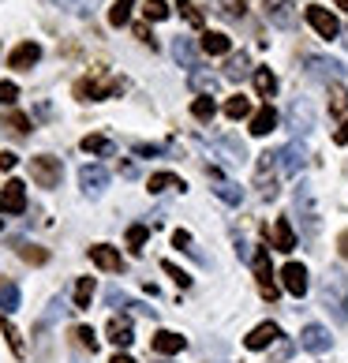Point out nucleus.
<instances>
[{
    "instance_id": "cd10ccee",
    "label": "nucleus",
    "mask_w": 348,
    "mask_h": 363,
    "mask_svg": "<svg viewBox=\"0 0 348 363\" xmlns=\"http://www.w3.org/2000/svg\"><path fill=\"white\" fill-rule=\"evenodd\" d=\"M83 150L86 154H98V157H113L116 146H113V139H105V135H86L83 139Z\"/></svg>"
},
{
    "instance_id": "c756f323",
    "label": "nucleus",
    "mask_w": 348,
    "mask_h": 363,
    "mask_svg": "<svg viewBox=\"0 0 348 363\" xmlns=\"http://www.w3.org/2000/svg\"><path fill=\"white\" fill-rule=\"evenodd\" d=\"M255 90L262 94V98H274L277 94V75L270 68H255Z\"/></svg>"
},
{
    "instance_id": "2f4dec72",
    "label": "nucleus",
    "mask_w": 348,
    "mask_h": 363,
    "mask_svg": "<svg viewBox=\"0 0 348 363\" xmlns=\"http://www.w3.org/2000/svg\"><path fill=\"white\" fill-rule=\"evenodd\" d=\"M0 311H4V315L19 311V285H11V281L0 289Z\"/></svg>"
},
{
    "instance_id": "20e7f679",
    "label": "nucleus",
    "mask_w": 348,
    "mask_h": 363,
    "mask_svg": "<svg viewBox=\"0 0 348 363\" xmlns=\"http://www.w3.org/2000/svg\"><path fill=\"white\" fill-rule=\"evenodd\" d=\"M292 206H296V218H300V225H303V233H307V240H315V233H318V210H315V199H311V187H296V199H292Z\"/></svg>"
},
{
    "instance_id": "58836bf2",
    "label": "nucleus",
    "mask_w": 348,
    "mask_h": 363,
    "mask_svg": "<svg viewBox=\"0 0 348 363\" xmlns=\"http://www.w3.org/2000/svg\"><path fill=\"white\" fill-rule=\"evenodd\" d=\"M191 86L203 90V94H213V90H218V75H210V72H191Z\"/></svg>"
},
{
    "instance_id": "bb28decb",
    "label": "nucleus",
    "mask_w": 348,
    "mask_h": 363,
    "mask_svg": "<svg viewBox=\"0 0 348 363\" xmlns=\"http://www.w3.org/2000/svg\"><path fill=\"white\" fill-rule=\"evenodd\" d=\"M330 113L333 116H348V90L341 86V83H330Z\"/></svg>"
},
{
    "instance_id": "dca6fc26",
    "label": "nucleus",
    "mask_w": 348,
    "mask_h": 363,
    "mask_svg": "<svg viewBox=\"0 0 348 363\" xmlns=\"http://www.w3.org/2000/svg\"><path fill=\"white\" fill-rule=\"evenodd\" d=\"M38 60H42V45H38V42H23V45L11 49V57H8V64H11V68H19V72L34 68Z\"/></svg>"
},
{
    "instance_id": "4c0bfd02",
    "label": "nucleus",
    "mask_w": 348,
    "mask_h": 363,
    "mask_svg": "<svg viewBox=\"0 0 348 363\" xmlns=\"http://www.w3.org/2000/svg\"><path fill=\"white\" fill-rule=\"evenodd\" d=\"M0 128L16 131V135H26V131H30V120L19 116V113H11V116H0Z\"/></svg>"
},
{
    "instance_id": "de8ad7c7",
    "label": "nucleus",
    "mask_w": 348,
    "mask_h": 363,
    "mask_svg": "<svg viewBox=\"0 0 348 363\" xmlns=\"http://www.w3.org/2000/svg\"><path fill=\"white\" fill-rule=\"evenodd\" d=\"M162 270H165V274H169L172 281H176L180 289H187V285H191V277H187V274L180 270V266H172V262H162Z\"/></svg>"
},
{
    "instance_id": "aec40b11",
    "label": "nucleus",
    "mask_w": 348,
    "mask_h": 363,
    "mask_svg": "<svg viewBox=\"0 0 348 363\" xmlns=\"http://www.w3.org/2000/svg\"><path fill=\"white\" fill-rule=\"evenodd\" d=\"M109 341L116 345V348H128L131 341H135V333H131V322L124 318V315H116V318H109Z\"/></svg>"
},
{
    "instance_id": "4be33fe9",
    "label": "nucleus",
    "mask_w": 348,
    "mask_h": 363,
    "mask_svg": "<svg viewBox=\"0 0 348 363\" xmlns=\"http://www.w3.org/2000/svg\"><path fill=\"white\" fill-rule=\"evenodd\" d=\"M172 57H176L184 68L198 72V49L191 45V38H176V42H172Z\"/></svg>"
},
{
    "instance_id": "864d4df0",
    "label": "nucleus",
    "mask_w": 348,
    "mask_h": 363,
    "mask_svg": "<svg viewBox=\"0 0 348 363\" xmlns=\"http://www.w3.org/2000/svg\"><path fill=\"white\" fill-rule=\"evenodd\" d=\"M135 38H142V42H146V45H150V49L157 45V42H154V34H150V30H146V26H142V23L135 26Z\"/></svg>"
},
{
    "instance_id": "f8f14e48",
    "label": "nucleus",
    "mask_w": 348,
    "mask_h": 363,
    "mask_svg": "<svg viewBox=\"0 0 348 363\" xmlns=\"http://www.w3.org/2000/svg\"><path fill=\"white\" fill-rule=\"evenodd\" d=\"M307 23L318 30V38H337V34H341L337 16H333V11H326V8H318V4L307 8Z\"/></svg>"
},
{
    "instance_id": "412c9836",
    "label": "nucleus",
    "mask_w": 348,
    "mask_h": 363,
    "mask_svg": "<svg viewBox=\"0 0 348 363\" xmlns=\"http://www.w3.org/2000/svg\"><path fill=\"white\" fill-rule=\"evenodd\" d=\"M210 177L218 180V187H213V195H218L221 203H229V206H240V199H244V187L232 184V180H221V177H218V169H210Z\"/></svg>"
},
{
    "instance_id": "8fccbe9b",
    "label": "nucleus",
    "mask_w": 348,
    "mask_h": 363,
    "mask_svg": "<svg viewBox=\"0 0 348 363\" xmlns=\"http://www.w3.org/2000/svg\"><path fill=\"white\" fill-rule=\"evenodd\" d=\"M135 154H139V157H154V154H165V146H154V143H139V146H135Z\"/></svg>"
},
{
    "instance_id": "09e8293b",
    "label": "nucleus",
    "mask_w": 348,
    "mask_h": 363,
    "mask_svg": "<svg viewBox=\"0 0 348 363\" xmlns=\"http://www.w3.org/2000/svg\"><path fill=\"white\" fill-rule=\"evenodd\" d=\"M19 98V86L16 83H0V105H11Z\"/></svg>"
},
{
    "instance_id": "7ed1b4c3",
    "label": "nucleus",
    "mask_w": 348,
    "mask_h": 363,
    "mask_svg": "<svg viewBox=\"0 0 348 363\" xmlns=\"http://www.w3.org/2000/svg\"><path fill=\"white\" fill-rule=\"evenodd\" d=\"M277 177H281L277 154L266 150V154L259 157V169H255V184H259V195H262V199H274V195H277Z\"/></svg>"
},
{
    "instance_id": "6e6552de",
    "label": "nucleus",
    "mask_w": 348,
    "mask_h": 363,
    "mask_svg": "<svg viewBox=\"0 0 348 363\" xmlns=\"http://www.w3.org/2000/svg\"><path fill=\"white\" fill-rule=\"evenodd\" d=\"M315 128V109H311V101L307 98H296L288 105V131L292 135H307V131Z\"/></svg>"
},
{
    "instance_id": "9b49d317",
    "label": "nucleus",
    "mask_w": 348,
    "mask_h": 363,
    "mask_svg": "<svg viewBox=\"0 0 348 363\" xmlns=\"http://www.w3.org/2000/svg\"><path fill=\"white\" fill-rule=\"evenodd\" d=\"M300 345L307 348V352H330V345H333V337H330V330L326 326H318V322H307L303 326V333H300Z\"/></svg>"
},
{
    "instance_id": "c03bdc74",
    "label": "nucleus",
    "mask_w": 348,
    "mask_h": 363,
    "mask_svg": "<svg viewBox=\"0 0 348 363\" xmlns=\"http://www.w3.org/2000/svg\"><path fill=\"white\" fill-rule=\"evenodd\" d=\"M172 244H176L180 251H187V255H195V259H198V262H203V255H198V251L191 247V236H187V233H184V228H176V233H172Z\"/></svg>"
},
{
    "instance_id": "79ce46f5",
    "label": "nucleus",
    "mask_w": 348,
    "mask_h": 363,
    "mask_svg": "<svg viewBox=\"0 0 348 363\" xmlns=\"http://www.w3.org/2000/svg\"><path fill=\"white\" fill-rule=\"evenodd\" d=\"M19 259H23V262H34V266H42V262L49 259V251H42V247H26V244H19Z\"/></svg>"
},
{
    "instance_id": "f257e3e1",
    "label": "nucleus",
    "mask_w": 348,
    "mask_h": 363,
    "mask_svg": "<svg viewBox=\"0 0 348 363\" xmlns=\"http://www.w3.org/2000/svg\"><path fill=\"white\" fill-rule=\"evenodd\" d=\"M318 300H322V307L330 311V318L337 322V326H344V322H348V274L330 270V274L322 277Z\"/></svg>"
},
{
    "instance_id": "72a5a7b5",
    "label": "nucleus",
    "mask_w": 348,
    "mask_h": 363,
    "mask_svg": "<svg viewBox=\"0 0 348 363\" xmlns=\"http://www.w3.org/2000/svg\"><path fill=\"white\" fill-rule=\"evenodd\" d=\"M247 113H251V101L244 98V94H236V98L225 101V116H229V120H240V116H247Z\"/></svg>"
},
{
    "instance_id": "13d9d810",
    "label": "nucleus",
    "mask_w": 348,
    "mask_h": 363,
    "mask_svg": "<svg viewBox=\"0 0 348 363\" xmlns=\"http://www.w3.org/2000/svg\"><path fill=\"white\" fill-rule=\"evenodd\" d=\"M337 8H344V11H348V0H337Z\"/></svg>"
},
{
    "instance_id": "3c124183",
    "label": "nucleus",
    "mask_w": 348,
    "mask_h": 363,
    "mask_svg": "<svg viewBox=\"0 0 348 363\" xmlns=\"http://www.w3.org/2000/svg\"><path fill=\"white\" fill-rule=\"evenodd\" d=\"M333 143H337V146H344V143H348V116L341 120V128L333 131Z\"/></svg>"
},
{
    "instance_id": "423d86ee",
    "label": "nucleus",
    "mask_w": 348,
    "mask_h": 363,
    "mask_svg": "<svg viewBox=\"0 0 348 363\" xmlns=\"http://www.w3.org/2000/svg\"><path fill=\"white\" fill-rule=\"evenodd\" d=\"M262 16L281 30H292L296 26V4L292 0H262Z\"/></svg>"
},
{
    "instance_id": "603ef678",
    "label": "nucleus",
    "mask_w": 348,
    "mask_h": 363,
    "mask_svg": "<svg viewBox=\"0 0 348 363\" xmlns=\"http://www.w3.org/2000/svg\"><path fill=\"white\" fill-rule=\"evenodd\" d=\"M16 165H19V157H16V154H8V150L0 154V169H4V172H8V169H16Z\"/></svg>"
},
{
    "instance_id": "f3484780",
    "label": "nucleus",
    "mask_w": 348,
    "mask_h": 363,
    "mask_svg": "<svg viewBox=\"0 0 348 363\" xmlns=\"http://www.w3.org/2000/svg\"><path fill=\"white\" fill-rule=\"evenodd\" d=\"M90 259L101 266V270H109V274H120L124 270V259H120V251L109 247V244H94L90 247Z\"/></svg>"
},
{
    "instance_id": "473e14b6",
    "label": "nucleus",
    "mask_w": 348,
    "mask_h": 363,
    "mask_svg": "<svg viewBox=\"0 0 348 363\" xmlns=\"http://www.w3.org/2000/svg\"><path fill=\"white\" fill-rule=\"evenodd\" d=\"M131 8H135V0H116V4L109 8V23L113 26H124L131 19Z\"/></svg>"
},
{
    "instance_id": "bf43d9fd",
    "label": "nucleus",
    "mask_w": 348,
    "mask_h": 363,
    "mask_svg": "<svg viewBox=\"0 0 348 363\" xmlns=\"http://www.w3.org/2000/svg\"><path fill=\"white\" fill-rule=\"evenodd\" d=\"M0 228H4V218H0Z\"/></svg>"
},
{
    "instance_id": "a211bd4d",
    "label": "nucleus",
    "mask_w": 348,
    "mask_h": 363,
    "mask_svg": "<svg viewBox=\"0 0 348 363\" xmlns=\"http://www.w3.org/2000/svg\"><path fill=\"white\" fill-rule=\"evenodd\" d=\"M150 345H154V352H157V356H176V352H184V345H187V341L180 337V333H172V330H157Z\"/></svg>"
},
{
    "instance_id": "e433bc0d",
    "label": "nucleus",
    "mask_w": 348,
    "mask_h": 363,
    "mask_svg": "<svg viewBox=\"0 0 348 363\" xmlns=\"http://www.w3.org/2000/svg\"><path fill=\"white\" fill-rule=\"evenodd\" d=\"M213 113H218L213 98H195V101H191V116H195V120H213Z\"/></svg>"
},
{
    "instance_id": "f03ea898",
    "label": "nucleus",
    "mask_w": 348,
    "mask_h": 363,
    "mask_svg": "<svg viewBox=\"0 0 348 363\" xmlns=\"http://www.w3.org/2000/svg\"><path fill=\"white\" fill-rule=\"evenodd\" d=\"M124 90V83H120L116 75H94V79H79L75 83V94L83 101H101V98H113V94Z\"/></svg>"
},
{
    "instance_id": "9d476101",
    "label": "nucleus",
    "mask_w": 348,
    "mask_h": 363,
    "mask_svg": "<svg viewBox=\"0 0 348 363\" xmlns=\"http://www.w3.org/2000/svg\"><path fill=\"white\" fill-rule=\"evenodd\" d=\"M277 165H281V177H300L307 165V150L300 143H288L285 150H277Z\"/></svg>"
},
{
    "instance_id": "ea45409f",
    "label": "nucleus",
    "mask_w": 348,
    "mask_h": 363,
    "mask_svg": "<svg viewBox=\"0 0 348 363\" xmlns=\"http://www.w3.org/2000/svg\"><path fill=\"white\" fill-rule=\"evenodd\" d=\"M146 236H150V228H146V225H131V228H128V244H131V251H142Z\"/></svg>"
},
{
    "instance_id": "4468645a",
    "label": "nucleus",
    "mask_w": 348,
    "mask_h": 363,
    "mask_svg": "<svg viewBox=\"0 0 348 363\" xmlns=\"http://www.w3.org/2000/svg\"><path fill=\"white\" fill-rule=\"evenodd\" d=\"M105 184H109V172H105L101 165H83L79 169V187H83L90 199H98L105 191Z\"/></svg>"
},
{
    "instance_id": "052dcab7",
    "label": "nucleus",
    "mask_w": 348,
    "mask_h": 363,
    "mask_svg": "<svg viewBox=\"0 0 348 363\" xmlns=\"http://www.w3.org/2000/svg\"><path fill=\"white\" fill-rule=\"evenodd\" d=\"M344 34H348V30H344ZM344 45H348V38H344Z\"/></svg>"
},
{
    "instance_id": "393cba45",
    "label": "nucleus",
    "mask_w": 348,
    "mask_h": 363,
    "mask_svg": "<svg viewBox=\"0 0 348 363\" xmlns=\"http://www.w3.org/2000/svg\"><path fill=\"white\" fill-rule=\"evenodd\" d=\"M277 128V113L266 105V109H259L255 116H251V135H270V131Z\"/></svg>"
},
{
    "instance_id": "37998d69",
    "label": "nucleus",
    "mask_w": 348,
    "mask_h": 363,
    "mask_svg": "<svg viewBox=\"0 0 348 363\" xmlns=\"http://www.w3.org/2000/svg\"><path fill=\"white\" fill-rule=\"evenodd\" d=\"M218 8L229 19H240V16H244V8H247V0H218Z\"/></svg>"
},
{
    "instance_id": "6e6d98bb",
    "label": "nucleus",
    "mask_w": 348,
    "mask_h": 363,
    "mask_svg": "<svg viewBox=\"0 0 348 363\" xmlns=\"http://www.w3.org/2000/svg\"><path fill=\"white\" fill-rule=\"evenodd\" d=\"M337 251H341L344 259H348V233H341V236H337Z\"/></svg>"
},
{
    "instance_id": "c85d7f7f",
    "label": "nucleus",
    "mask_w": 348,
    "mask_h": 363,
    "mask_svg": "<svg viewBox=\"0 0 348 363\" xmlns=\"http://www.w3.org/2000/svg\"><path fill=\"white\" fill-rule=\"evenodd\" d=\"M247 68H251V64H247V52H232L229 64H225V79H232V83H240V79L247 75Z\"/></svg>"
},
{
    "instance_id": "1a4fd4ad",
    "label": "nucleus",
    "mask_w": 348,
    "mask_h": 363,
    "mask_svg": "<svg viewBox=\"0 0 348 363\" xmlns=\"http://www.w3.org/2000/svg\"><path fill=\"white\" fill-rule=\"evenodd\" d=\"M303 68H307V75H311V79H322V83H337V79L344 75V64L330 60V57H307Z\"/></svg>"
},
{
    "instance_id": "49530a36",
    "label": "nucleus",
    "mask_w": 348,
    "mask_h": 363,
    "mask_svg": "<svg viewBox=\"0 0 348 363\" xmlns=\"http://www.w3.org/2000/svg\"><path fill=\"white\" fill-rule=\"evenodd\" d=\"M75 341L83 345V348H90V352L98 348V337H94V330H90V326H75Z\"/></svg>"
},
{
    "instance_id": "7c9ffc66",
    "label": "nucleus",
    "mask_w": 348,
    "mask_h": 363,
    "mask_svg": "<svg viewBox=\"0 0 348 363\" xmlns=\"http://www.w3.org/2000/svg\"><path fill=\"white\" fill-rule=\"evenodd\" d=\"M90 296H94V277H79V285H75V311H86Z\"/></svg>"
},
{
    "instance_id": "b1692460",
    "label": "nucleus",
    "mask_w": 348,
    "mask_h": 363,
    "mask_svg": "<svg viewBox=\"0 0 348 363\" xmlns=\"http://www.w3.org/2000/svg\"><path fill=\"white\" fill-rule=\"evenodd\" d=\"M229 49H232L229 34H218V30H206L203 34V52H210V57H225Z\"/></svg>"
},
{
    "instance_id": "0eeeda50",
    "label": "nucleus",
    "mask_w": 348,
    "mask_h": 363,
    "mask_svg": "<svg viewBox=\"0 0 348 363\" xmlns=\"http://www.w3.org/2000/svg\"><path fill=\"white\" fill-rule=\"evenodd\" d=\"M30 177L38 180V187H57L60 184V157H30Z\"/></svg>"
},
{
    "instance_id": "a19ab883",
    "label": "nucleus",
    "mask_w": 348,
    "mask_h": 363,
    "mask_svg": "<svg viewBox=\"0 0 348 363\" xmlns=\"http://www.w3.org/2000/svg\"><path fill=\"white\" fill-rule=\"evenodd\" d=\"M176 8H180V16L191 23V26H203V11H198L191 0H176Z\"/></svg>"
},
{
    "instance_id": "2eb2a0df",
    "label": "nucleus",
    "mask_w": 348,
    "mask_h": 363,
    "mask_svg": "<svg viewBox=\"0 0 348 363\" xmlns=\"http://www.w3.org/2000/svg\"><path fill=\"white\" fill-rule=\"evenodd\" d=\"M274 341H281V326H277V322H262V326H255L244 337V345L251 348V352H262V348H270Z\"/></svg>"
},
{
    "instance_id": "a878e982",
    "label": "nucleus",
    "mask_w": 348,
    "mask_h": 363,
    "mask_svg": "<svg viewBox=\"0 0 348 363\" xmlns=\"http://www.w3.org/2000/svg\"><path fill=\"white\" fill-rule=\"evenodd\" d=\"M146 187H150V195L172 191V187H180V191H184V180L176 177V172H154V177H150V184H146Z\"/></svg>"
},
{
    "instance_id": "39448f33",
    "label": "nucleus",
    "mask_w": 348,
    "mask_h": 363,
    "mask_svg": "<svg viewBox=\"0 0 348 363\" xmlns=\"http://www.w3.org/2000/svg\"><path fill=\"white\" fill-rule=\"evenodd\" d=\"M251 266H255V277H259L262 300H277V285H274V270H270V251L259 247L255 255H251Z\"/></svg>"
},
{
    "instance_id": "6ab92c4d",
    "label": "nucleus",
    "mask_w": 348,
    "mask_h": 363,
    "mask_svg": "<svg viewBox=\"0 0 348 363\" xmlns=\"http://www.w3.org/2000/svg\"><path fill=\"white\" fill-rule=\"evenodd\" d=\"M281 281H285V289L292 296H307V270L300 262H288L285 270H281Z\"/></svg>"
},
{
    "instance_id": "f704fd0d",
    "label": "nucleus",
    "mask_w": 348,
    "mask_h": 363,
    "mask_svg": "<svg viewBox=\"0 0 348 363\" xmlns=\"http://www.w3.org/2000/svg\"><path fill=\"white\" fill-rule=\"evenodd\" d=\"M0 333H4V337H8V345H11V352H16V356H26V348H23V333H19L16 326H11L8 318L0 322Z\"/></svg>"
},
{
    "instance_id": "a18cd8bd",
    "label": "nucleus",
    "mask_w": 348,
    "mask_h": 363,
    "mask_svg": "<svg viewBox=\"0 0 348 363\" xmlns=\"http://www.w3.org/2000/svg\"><path fill=\"white\" fill-rule=\"evenodd\" d=\"M57 4H64L68 11H79V16H90V11H94V4H98V0H57Z\"/></svg>"
},
{
    "instance_id": "ddd939ff",
    "label": "nucleus",
    "mask_w": 348,
    "mask_h": 363,
    "mask_svg": "<svg viewBox=\"0 0 348 363\" xmlns=\"http://www.w3.org/2000/svg\"><path fill=\"white\" fill-rule=\"evenodd\" d=\"M0 210L4 213H23L26 210V184L8 180L4 187H0Z\"/></svg>"
},
{
    "instance_id": "5701e85b",
    "label": "nucleus",
    "mask_w": 348,
    "mask_h": 363,
    "mask_svg": "<svg viewBox=\"0 0 348 363\" xmlns=\"http://www.w3.org/2000/svg\"><path fill=\"white\" fill-rule=\"evenodd\" d=\"M270 236H274V247H277V251H292V247H296V233H292L288 218H277Z\"/></svg>"
},
{
    "instance_id": "4d7b16f0",
    "label": "nucleus",
    "mask_w": 348,
    "mask_h": 363,
    "mask_svg": "<svg viewBox=\"0 0 348 363\" xmlns=\"http://www.w3.org/2000/svg\"><path fill=\"white\" fill-rule=\"evenodd\" d=\"M113 363H135V359L131 356H113Z\"/></svg>"
},
{
    "instance_id": "c9c22d12",
    "label": "nucleus",
    "mask_w": 348,
    "mask_h": 363,
    "mask_svg": "<svg viewBox=\"0 0 348 363\" xmlns=\"http://www.w3.org/2000/svg\"><path fill=\"white\" fill-rule=\"evenodd\" d=\"M142 16L150 19V23H162V19H169V4H165V0H146Z\"/></svg>"
},
{
    "instance_id": "5fc2aeb1",
    "label": "nucleus",
    "mask_w": 348,
    "mask_h": 363,
    "mask_svg": "<svg viewBox=\"0 0 348 363\" xmlns=\"http://www.w3.org/2000/svg\"><path fill=\"white\" fill-rule=\"evenodd\" d=\"M292 356V345L288 341H277V352H274V359H288Z\"/></svg>"
}]
</instances>
